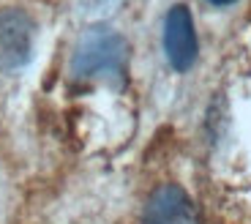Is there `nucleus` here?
Listing matches in <instances>:
<instances>
[{"label": "nucleus", "mask_w": 251, "mask_h": 224, "mask_svg": "<svg viewBox=\"0 0 251 224\" xmlns=\"http://www.w3.org/2000/svg\"><path fill=\"white\" fill-rule=\"evenodd\" d=\"M128 41L104 25L88 28L71 55V74L76 80H104L123 85L128 71Z\"/></svg>", "instance_id": "1"}, {"label": "nucleus", "mask_w": 251, "mask_h": 224, "mask_svg": "<svg viewBox=\"0 0 251 224\" xmlns=\"http://www.w3.org/2000/svg\"><path fill=\"white\" fill-rule=\"evenodd\" d=\"M33 30V19L22 8H0V71H17L30 60Z\"/></svg>", "instance_id": "2"}, {"label": "nucleus", "mask_w": 251, "mask_h": 224, "mask_svg": "<svg viewBox=\"0 0 251 224\" xmlns=\"http://www.w3.org/2000/svg\"><path fill=\"white\" fill-rule=\"evenodd\" d=\"M164 52L175 71H188L197 63L200 41L191 11L186 6H172L164 17Z\"/></svg>", "instance_id": "3"}, {"label": "nucleus", "mask_w": 251, "mask_h": 224, "mask_svg": "<svg viewBox=\"0 0 251 224\" xmlns=\"http://www.w3.org/2000/svg\"><path fill=\"white\" fill-rule=\"evenodd\" d=\"M142 224H197V208L175 183H164L148 197Z\"/></svg>", "instance_id": "4"}, {"label": "nucleus", "mask_w": 251, "mask_h": 224, "mask_svg": "<svg viewBox=\"0 0 251 224\" xmlns=\"http://www.w3.org/2000/svg\"><path fill=\"white\" fill-rule=\"evenodd\" d=\"M207 3H210V6H232L235 0H207Z\"/></svg>", "instance_id": "5"}]
</instances>
